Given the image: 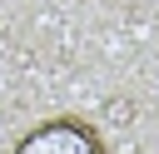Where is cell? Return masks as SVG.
<instances>
[{"instance_id": "cell-1", "label": "cell", "mask_w": 159, "mask_h": 154, "mask_svg": "<svg viewBox=\"0 0 159 154\" xmlns=\"http://www.w3.org/2000/svg\"><path fill=\"white\" fill-rule=\"evenodd\" d=\"M10 154H104V134L80 114H55L25 129Z\"/></svg>"}]
</instances>
